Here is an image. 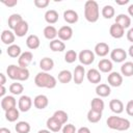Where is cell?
<instances>
[{
    "label": "cell",
    "mask_w": 133,
    "mask_h": 133,
    "mask_svg": "<svg viewBox=\"0 0 133 133\" xmlns=\"http://www.w3.org/2000/svg\"><path fill=\"white\" fill-rule=\"evenodd\" d=\"M9 91L12 94V95H15V96H19V95H21L22 92H23V90H24V86H23V84L22 83H20V82H14V83H11L10 85H9Z\"/></svg>",
    "instance_id": "obj_39"
},
{
    "label": "cell",
    "mask_w": 133,
    "mask_h": 133,
    "mask_svg": "<svg viewBox=\"0 0 133 133\" xmlns=\"http://www.w3.org/2000/svg\"><path fill=\"white\" fill-rule=\"evenodd\" d=\"M86 76L85 73V69L82 64H79L75 68L74 72H73V81L75 82V84H81L84 80V77Z\"/></svg>",
    "instance_id": "obj_9"
},
{
    "label": "cell",
    "mask_w": 133,
    "mask_h": 133,
    "mask_svg": "<svg viewBox=\"0 0 133 133\" xmlns=\"http://www.w3.org/2000/svg\"><path fill=\"white\" fill-rule=\"evenodd\" d=\"M34 83L37 87L43 88H54L57 84V80L54 76L50 75L48 72H39L34 77Z\"/></svg>",
    "instance_id": "obj_1"
},
{
    "label": "cell",
    "mask_w": 133,
    "mask_h": 133,
    "mask_svg": "<svg viewBox=\"0 0 133 133\" xmlns=\"http://www.w3.org/2000/svg\"><path fill=\"white\" fill-rule=\"evenodd\" d=\"M46 125H47V128H48L51 132H58V131H60V130L62 129V126H63V125H61L57 119H55L53 116H51V117H49V118L47 119Z\"/></svg>",
    "instance_id": "obj_26"
},
{
    "label": "cell",
    "mask_w": 133,
    "mask_h": 133,
    "mask_svg": "<svg viewBox=\"0 0 133 133\" xmlns=\"http://www.w3.org/2000/svg\"><path fill=\"white\" fill-rule=\"evenodd\" d=\"M15 39H16V34H15L14 31L8 30V29H5V30L2 31V33H1V42L4 45H7V46L14 45Z\"/></svg>",
    "instance_id": "obj_14"
},
{
    "label": "cell",
    "mask_w": 133,
    "mask_h": 133,
    "mask_svg": "<svg viewBox=\"0 0 133 133\" xmlns=\"http://www.w3.org/2000/svg\"><path fill=\"white\" fill-rule=\"evenodd\" d=\"M2 3L8 7H14L18 4V1L17 0H8V1H2Z\"/></svg>",
    "instance_id": "obj_45"
},
{
    "label": "cell",
    "mask_w": 133,
    "mask_h": 133,
    "mask_svg": "<svg viewBox=\"0 0 133 133\" xmlns=\"http://www.w3.org/2000/svg\"><path fill=\"white\" fill-rule=\"evenodd\" d=\"M127 39L129 42L133 43V27L128 30V32H127Z\"/></svg>",
    "instance_id": "obj_46"
},
{
    "label": "cell",
    "mask_w": 133,
    "mask_h": 133,
    "mask_svg": "<svg viewBox=\"0 0 133 133\" xmlns=\"http://www.w3.org/2000/svg\"><path fill=\"white\" fill-rule=\"evenodd\" d=\"M33 3L37 8H46L50 2L49 0H34Z\"/></svg>",
    "instance_id": "obj_43"
},
{
    "label": "cell",
    "mask_w": 133,
    "mask_h": 133,
    "mask_svg": "<svg viewBox=\"0 0 133 133\" xmlns=\"http://www.w3.org/2000/svg\"><path fill=\"white\" fill-rule=\"evenodd\" d=\"M107 82L109 86L118 87L123 84V75L117 72H111L107 77Z\"/></svg>",
    "instance_id": "obj_8"
},
{
    "label": "cell",
    "mask_w": 133,
    "mask_h": 133,
    "mask_svg": "<svg viewBox=\"0 0 133 133\" xmlns=\"http://www.w3.org/2000/svg\"><path fill=\"white\" fill-rule=\"evenodd\" d=\"M39 45H41V41H39V38H38L37 35H35V34H30V35L27 36V38H26V46H27L30 50H35V49H37V48L39 47Z\"/></svg>",
    "instance_id": "obj_25"
},
{
    "label": "cell",
    "mask_w": 133,
    "mask_h": 133,
    "mask_svg": "<svg viewBox=\"0 0 133 133\" xmlns=\"http://www.w3.org/2000/svg\"><path fill=\"white\" fill-rule=\"evenodd\" d=\"M63 20L68 24H75L79 20L78 12L75 11V10H73V9H66L63 12Z\"/></svg>",
    "instance_id": "obj_17"
},
{
    "label": "cell",
    "mask_w": 133,
    "mask_h": 133,
    "mask_svg": "<svg viewBox=\"0 0 133 133\" xmlns=\"http://www.w3.org/2000/svg\"><path fill=\"white\" fill-rule=\"evenodd\" d=\"M102 16L105 18V19H111L112 17H114L115 15V9L112 5H105L103 8H102V11H101Z\"/></svg>",
    "instance_id": "obj_40"
},
{
    "label": "cell",
    "mask_w": 133,
    "mask_h": 133,
    "mask_svg": "<svg viewBox=\"0 0 133 133\" xmlns=\"http://www.w3.org/2000/svg\"><path fill=\"white\" fill-rule=\"evenodd\" d=\"M15 107H17V100L14 96H5L1 99V108L4 111H7Z\"/></svg>",
    "instance_id": "obj_12"
},
{
    "label": "cell",
    "mask_w": 133,
    "mask_h": 133,
    "mask_svg": "<svg viewBox=\"0 0 133 133\" xmlns=\"http://www.w3.org/2000/svg\"><path fill=\"white\" fill-rule=\"evenodd\" d=\"M58 38L62 42H66V41H70L73 36V29L71 26L69 25H64V26H61L59 29H58Z\"/></svg>",
    "instance_id": "obj_10"
},
{
    "label": "cell",
    "mask_w": 133,
    "mask_h": 133,
    "mask_svg": "<svg viewBox=\"0 0 133 133\" xmlns=\"http://www.w3.org/2000/svg\"><path fill=\"white\" fill-rule=\"evenodd\" d=\"M78 59V54L75 50H68L64 54V61L68 63H73Z\"/></svg>",
    "instance_id": "obj_41"
},
{
    "label": "cell",
    "mask_w": 133,
    "mask_h": 133,
    "mask_svg": "<svg viewBox=\"0 0 133 133\" xmlns=\"http://www.w3.org/2000/svg\"><path fill=\"white\" fill-rule=\"evenodd\" d=\"M100 17L99 4L95 0H87L84 4V18L89 23H96Z\"/></svg>",
    "instance_id": "obj_3"
},
{
    "label": "cell",
    "mask_w": 133,
    "mask_h": 133,
    "mask_svg": "<svg viewBox=\"0 0 133 133\" xmlns=\"http://www.w3.org/2000/svg\"><path fill=\"white\" fill-rule=\"evenodd\" d=\"M78 59L81 64L89 65L95 61V52H92L91 50H88V49L82 50L78 54Z\"/></svg>",
    "instance_id": "obj_5"
},
{
    "label": "cell",
    "mask_w": 133,
    "mask_h": 133,
    "mask_svg": "<svg viewBox=\"0 0 133 133\" xmlns=\"http://www.w3.org/2000/svg\"><path fill=\"white\" fill-rule=\"evenodd\" d=\"M128 54H129V55H130V56L133 58V44H132V45L129 47V50H128Z\"/></svg>",
    "instance_id": "obj_53"
},
{
    "label": "cell",
    "mask_w": 133,
    "mask_h": 133,
    "mask_svg": "<svg viewBox=\"0 0 133 133\" xmlns=\"http://www.w3.org/2000/svg\"><path fill=\"white\" fill-rule=\"evenodd\" d=\"M39 68L43 72H49L54 68V61L50 57H44L39 61Z\"/></svg>",
    "instance_id": "obj_31"
},
{
    "label": "cell",
    "mask_w": 133,
    "mask_h": 133,
    "mask_svg": "<svg viewBox=\"0 0 133 133\" xmlns=\"http://www.w3.org/2000/svg\"><path fill=\"white\" fill-rule=\"evenodd\" d=\"M32 104H33L32 99L29 96H25L24 95V96H21L19 101H18V108L22 112H27V111L30 110Z\"/></svg>",
    "instance_id": "obj_6"
},
{
    "label": "cell",
    "mask_w": 133,
    "mask_h": 133,
    "mask_svg": "<svg viewBox=\"0 0 133 133\" xmlns=\"http://www.w3.org/2000/svg\"><path fill=\"white\" fill-rule=\"evenodd\" d=\"M77 133H91V132H90L89 128H87V127H81V128H79L77 130Z\"/></svg>",
    "instance_id": "obj_47"
},
{
    "label": "cell",
    "mask_w": 133,
    "mask_h": 133,
    "mask_svg": "<svg viewBox=\"0 0 133 133\" xmlns=\"http://www.w3.org/2000/svg\"><path fill=\"white\" fill-rule=\"evenodd\" d=\"M33 59V54L30 51H25L22 52V54L20 55V57L18 58V65L21 68H25L27 69V66L31 63Z\"/></svg>",
    "instance_id": "obj_11"
},
{
    "label": "cell",
    "mask_w": 133,
    "mask_h": 133,
    "mask_svg": "<svg viewBox=\"0 0 133 133\" xmlns=\"http://www.w3.org/2000/svg\"><path fill=\"white\" fill-rule=\"evenodd\" d=\"M111 92V88L108 84L105 83H100L96 86V94L100 97V98H106L110 95Z\"/></svg>",
    "instance_id": "obj_22"
},
{
    "label": "cell",
    "mask_w": 133,
    "mask_h": 133,
    "mask_svg": "<svg viewBox=\"0 0 133 133\" xmlns=\"http://www.w3.org/2000/svg\"><path fill=\"white\" fill-rule=\"evenodd\" d=\"M49 47L53 52H62L65 50V44L59 38H55L51 41L49 44Z\"/></svg>",
    "instance_id": "obj_29"
},
{
    "label": "cell",
    "mask_w": 133,
    "mask_h": 133,
    "mask_svg": "<svg viewBox=\"0 0 133 133\" xmlns=\"http://www.w3.org/2000/svg\"><path fill=\"white\" fill-rule=\"evenodd\" d=\"M5 92H6V88H5V86L4 85H1L0 86V97H5L4 95H5Z\"/></svg>",
    "instance_id": "obj_49"
},
{
    "label": "cell",
    "mask_w": 133,
    "mask_h": 133,
    "mask_svg": "<svg viewBox=\"0 0 133 133\" xmlns=\"http://www.w3.org/2000/svg\"><path fill=\"white\" fill-rule=\"evenodd\" d=\"M33 105L36 109H39V110L45 109L49 105V99L45 95H37L33 99Z\"/></svg>",
    "instance_id": "obj_15"
},
{
    "label": "cell",
    "mask_w": 133,
    "mask_h": 133,
    "mask_svg": "<svg viewBox=\"0 0 133 133\" xmlns=\"http://www.w3.org/2000/svg\"><path fill=\"white\" fill-rule=\"evenodd\" d=\"M0 133H11V132H10L9 129H7L5 127H2V128H0Z\"/></svg>",
    "instance_id": "obj_52"
},
{
    "label": "cell",
    "mask_w": 133,
    "mask_h": 133,
    "mask_svg": "<svg viewBox=\"0 0 133 133\" xmlns=\"http://www.w3.org/2000/svg\"><path fill=\"white\" fill-rule=\"evenodd\" d=\"M115 3L117 5H125V4H128L129 3V0H123V1H119V0H116Z\"/></svg>",
    "instance_id": "obj_50"
},
{
    "label": "cell",
    "mask_w": 133,
    "mask_h": 133,
    "mask_svg": "<svg viewBox=\"0 0 133 133\" xmlns=\"http://www.w3.org/2000/svg\"><path fill=\"white\" fill-rule=\"evenodd\" d=\"M15 129L18 133H29L31 128H30L29 123H27L25 121H20L16 124Z\"/></svg>",
    "instance_id": "obj_37"
},
{
    "label": "cell",
    "mask_w": 133,
    "mask_h": 133,
    "mask_svg": "<svg viewBox=\"0 0 133 133\" xmlns=\"http://www.w3.org/2000/svg\"><path fill=\"white\" fill-rule=\"evenodd\" d=\"M57 79L60 83H70L72 80H73V74L71 73V71L69 70H62L58 73V76H57Z\"/></svg>",
    "instance_id": "obj_30"
},
{
    "label": "cell",
    "mask_w": 133,
    "mask_h": 133,
    "mask_svg": "<svg viewBox=\"0 0 133 133\" xmlns=\"http://www.w3.org/2000/svg\"><path fill=\"white\" fill-rule=\"evenodd\" d=\"M126 112L128 115L133 116V100H130L126 105Z\"/></svg>",
    "instance_id": "obj_44"
},
{
    "label": "cell",
    "mask_w": 133,
    "mask_h": 133,
    "mask_svg": "<svg viewBox=\"0 0 133 133\" xmlns=\"http://www.w3.org/2000/svg\"><path fill=\"white\" fill-rule=\"evenodd\" d=\"M61 131H62V133H77L76 127L73 124H66V125H64L62 127Z\"/></svg>",
    "instance_id": "obj_42"
},
{
    "label": "cell",
    "mask_w": 133,
    "mask_h": 133,
    "mask_svg": "<svg viewBox=\"0 0 133 133\" xmlns=\"http://www.w3.org/2000/svg\"><path fill=\"white\" fill-rule=\"evenodd\" d=\"M106 124H107L108 128H110L112 130H116V131H126L131 126V123L128 118L116 116V115L109 116L106 121Z\"/></svg>",
    "instance_id": "obj_4"
},
{
    "label": "cell",
    "mask_w": 133,
    "mask_h": 133,
    "mask_svg": "<svg viewBox=\"0 0 133 133\" xmlns=\"http://www.w3.org/2000/svg\"><path fill=\"white\" fill-rule=\"evenodd\" d=\"M6 53L9 57H12V58H19L20 55L22 54V50H21V47L19 45H10L7 47V50H6Z\"/></svg>",
    "instance_id": "obj_32"
},
{
    "label": "cell",
    "mask_w": 133,
    "mask_h": 133,
    "mask_svg": "<svg viewBox=\"0 0 133 133\" xmlns=\"http://www.w3.org/2000/svg\"><path fill=\"white\" fill-rule=\"evenodd\" d=\"M128 14H129L130 17H133V3L129 5V7H128Z\"/></svg>",
    "instance_id": "obj_51"
},
{
    "label": "cell",
    "mask_w": 133,
    "mask_h": 133,
    "mask_svg": "<svg viewBox=\"0 0 133 133\" xmlns=\"http://www.w3.org/2000/svg\"><path fill=\"white\" fill-rule=\"evenodd\" d=\"M19 116H20V110H19V108H17V107L11 108V109L5 111V118H6L8 122H10V123L16 122V121L19 118Z\"/></svg>",
    "instance_id": "obj_35"
},
{
    "label": "cell",
    "mask_w": 133,
    "mask_h": 133,
    "mask_svg": "<svg viewBox=\"0 0 133 133\" xmlns=\"http://www.w3.org/2000/svg\"><path fill=\"white\" fill-rule=\"evenodd\" d=\"M109 108L112 112H114L115 114H119L124 111L125 107H124V104L121 100L118 99H112L110 102H109Z\"/></svg>",
    "instance_id": "obj_21"
},
{
    "label": "cell",
    "mask_w": 133,
    "mask_h": 133,
    "mask_svg": "<svg viewBox=\"0 0 133 133\" xmlns=\"http://www.w3.org/2000/svg\"><path fill=\"white\" fill-rule=\"evenodd\" d=\"M0 79H1V81H0V85H4V84L6 83V77H5V75H4L3 73L0 74Z\"/></svg>",
    "instance_id": "obj_48"
},
{
    "label": "cell",
    "mask_w": 133,
    "mask_h": 133,
    "mask_svg": "<svg viewBox=\"0 0 133 133\" xmlns=\"http://www.w3.org/2000/svg\"><path fill=\"white\" fill-rule=\"evenodd\" d=\"M43 33H44V36H45L47 39H49V41L51 42V41L55 39L56 36L58 35V30H57L53 25H48V26H46V27L44 28Z\"/></svg>",
    "instance_id": "obj_24"
},
{
    "label": "cell",
    "mask_w": 133,
    "mask_h": 133,
    "mask_svg": "<svg viewBox=\"0 0 133 133\" xmlns=\"http://www.w3.org/2000/svg\"><path fill=\"white\" fill-rule=\"evenodd\" d=\"M23 21V18L21 15L19 14H12L8 17V20H7V24H8V27L10 28V30H15V28Z\"/></svg>",
    "instance_id": "obj_27"
},
{
    "label": "cell",
    "mask_w": 133,
    "mask_h": 133,
    "mask_svg": "<svg viewBox=\"0 0 133 133\" xmlns=\"http://www.w3.org/2000/svg\"><path fill=\"white\" fill-rule=\"evenodd\" d=\"M6 74L9 79L17 81H26L30 76L28 69L21 68L16 64H9L6 69Z\"/></svg>",
    "instance_id": "obj_2"
},
{
    "label": "cell",
    "mask_w": 133,
    "mask_h": 133,
    "mask_svg": "<svg viewBox=\"0 0 133 133\" xmlns=\"http://www.w3.org/2000/svg\"><path fill=\"white\" fill-rule=\"evenodd\" d=\"M94 50H95V54L98 55V56H100V57H105L109 53V51H110L109 45L107 43H104V42L98 43L95 46V49Z\"/></svg>",
    "instance_id": "obj_16"
},
{
    "label": "cell",
    "mask_w": 133,
    "mask_h": 133,
    "mask_svg": "<svg viewBox=\"0 0 133 133\" xmlns=\"http://www.w3.org/2000/svg\"><path fill=\"white\" fill-rule=\"evenodd\" d=\"M112 68H113L112 61L110 59H107V58L101 59L98 63V69L102 73H111Z\"/></svg>",
    "instance_id": "obj_20"
},
{
    "label": "cell",
    "mask_w": 133,
    "mask_h": 133,
    "mask_svg": "<svg viewBox=\"0 0 133 133\" xmlns=\"http://www.w3.org/2000/svg\"><path fill=\"white\" fill-rule=\"evenodd\" d=\"M104 108H105V103H104V101H103L100 97L94 98V99L91 100V102H90V109L96 110V111L103 112Z\"/></svg>",
    "instance_id": "obj_33"
},
{
    "label": "cell",
    "mask_w": 133,
    "mask_h": 133,
    "mask_svg": "<svg viewBox=\"0 0 133 133\" xmlns=\"http://www.w3.org/2000/svg\"><path fill=\"white\" fill-rule=\"evenodd\" d=\"M86 78H87V80L90 83L100 84L102 76H101V73H100L99 70H97V69H89L87 71V73H86Z\"/></svg>",
    "instance_id": "obj_13"
},
{
    "label": "cell",
    "mask_w": 133,
    "mask_h": 133,
    "mask_svg": "<svg viewBox=\"0 0 133 133\" xmlns=\"http://www.w3.org/2000/svg\"><path fill=\"white\" fill-rule=\"evenodd\" d=\"M109 33H110V35H111L113 38H121V37H123L124 34H125V29H124L122 26H119L118 24L114 23V24H112V25L110 26V28H109Z\"/></svg>",
    "instance_id": "obj_19"
},
{
    "label": "cell",
    "mask_w": 133,
    "mask_h": 133,
    "mask_svg": "<svg viewBox=\"0 0 133 133\" xmlns=\"http://www.w3.org/2000/svg\"><path fill=\"white\" fill-rule=\"evenodd\" d=\"M102 118V112L100 111H96V110H92V109H89L88 112H87V121L89 123H98L100 122V119Z\"/></svg>",
    "instance_id": "obj_36"
},
{
    "label": "cell",
    "mask_w": 133,
    "mask_h": 133,
    "mask_svg": "<svg viewBox=\"0 0 133 133\" xmlns=\"http://www.w3.org/2000/svg\"><path fill=\"white\" fill-rule=\"evenodd\" d=\"M52 116H53L55 119H57L61 125L66 124V122H68V119H69L68 113H66L65 111H63V110H56V111L53 113Z\"/></svg>",
    "instance_id": "obj_38"
},
{
    "label": "cell",
    "mask_w": 133,
    "mask_h": 133,
    "mask_svg": "<svg viewBox=\"0 0 133 133\" xmlns=\"http://www.w3.org/2000/svg\"><path fill=\"white\" fill-rule=\"evenodd\" d=\"M121 73L125 77H131L133 76V62L132 61H126L121 66Z\"/></svg>",
    "instance_id": "obj_34"
},
{
    "label": "cell",
    "mask_w": 133,
    "mask_h": 133,
    "mask_svg": "<svg viewBox=\"0 0 133 133\" xmlns=\"http://www.w3.org/2000/svg\"><path fill=\"white\" fill-rule=\"evenodd\" d=\"M115 23L122 26L124 29H127L131 25V18L126 14H119L115 17Z\"/></svg>",
    "instance_id": "obj_18"
},
{
    "label": "cell",
    "mask_w": 133,
    "mask_h": 133,
    "mask_svg": "<svg viewBox=\"0 0 133 133\" xmlns=\"http://www.w3.org/2000/svg\"><path fill=\"white\" fill-rule=\"evenodd\" d=\"M37 133H52L49 129H42V130H39Z\"/></svg>",
    "instance_id": "obj_54"
},
{
    "label": "cell",
    "mask_w": 133,
    "mask_h": 133,
    "mask_svg": "<svg viewBox=\"0 0 133 133\" xmlns=\"http://www.w3.org/2000/svg\"><path fill=\"white\" fill-rule=\"evenodd\" d=\"M110 58L114 62H124L127 58V52L122 48H115L110 52Z\"/></svg>",
    "instance_id": "obj_7"
},
{
    "label": "cell",
    "mask_w": 133,
    "mask_h": 133,
    "mask_svg": "<svg viewBox=\"0 0 133 133\" xmlns=\"http://www.w3.org/2000/svg\"><path fill=\"white\" fill-rule=\"evenodd\" d=\"M28 30H29V25H28V23H27L25 20H23V21L15 28L14 32H15L16 36H18V37H23V36H25V34L28 32Z\"/></svg>",
    "instance_id": "obj_23"
},
{
    "label": "cell",
    "mask_w": 133,
    "mask_h": 133,
    "mask_svg": "<svg viewBox=\"0 0 133 133\" xmlns=\"http://www.w3.org/2000/svg\"><path fill=\"white\" fill-rule=\"evenodd\" d=\"M58 18H59V15L55 9H49L45 12V21L50 25L55 24L58 21Z\"/></svg>",
    "instance_id": "obj_28"
}]
</instances>
